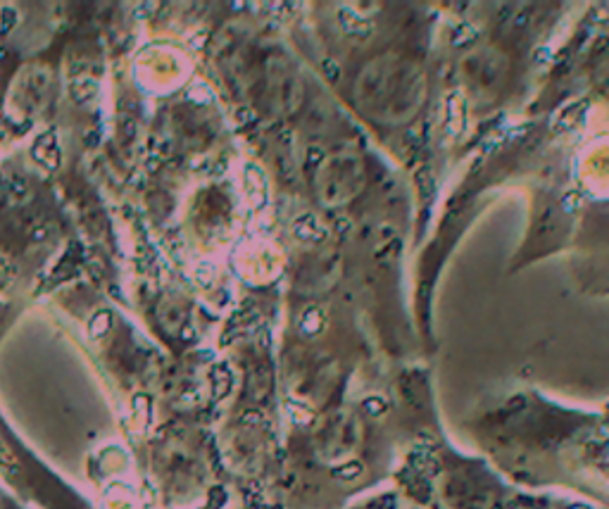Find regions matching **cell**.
Segmentation results:
<instances>
[{"instance_id": "obj_1", "label": "cell", "mask_w": 609, "mask_h": 509, "mask_svg": "<svg viewBox=\"0 0 609 509\" xmlns=\"http://www.w3.org/2000/svg\"><path fill=\"white\" fill-rule=\"evenodd\" d=\"M424 100L421 69L398 55L371 60L355 81V103L378 124H402L417 114Z\"/></svg>"}, {"instance_id": "obj_2", "label": "cell", "mask_w": 609, "mask_h": 509, "mask_svg": "<svg viewBox=\"0 0 609 509\" xmlns=\"http://www.w3.org/2000/svg\"><path fill=\"white\" fill-rule=\"evenodd\" d=\"M364 183V167L355 152H333L319 164L314 174V193L316 198L329 205H345L350 202Z\"/></svg>"}, {"instance_id": "obj_3", "label": "cell", "mask_w": 609, "mask_h": 509, "mask_svg": "<svg viewBox=\"0 0 609 509\" xmlns=\"http://www.w3.org/2000/svg\"><path fill=\"white\" fill-rule=\"evenodd\" d=\"M262 100L276 114H286V112H293L300 107L302 81H300V74L293 67V62H288L286 57H278V55L269 57L264 62Z\"/></svg>"}]
</instances>
